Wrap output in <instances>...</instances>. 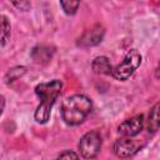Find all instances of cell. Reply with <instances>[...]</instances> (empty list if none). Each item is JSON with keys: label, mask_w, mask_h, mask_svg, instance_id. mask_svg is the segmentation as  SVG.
Masks as SVG:
<instances>
[{"label": "cell", "mask_w": 160, "mask_h": 160, "mask_svg": "<svg viewBox=\"0 0 160 160\" xmlns=\"http://www.w3.org/2000/svg\"><path fill=\"white\" fill-rule=\"evenodd\" d=\"M62 90V81L59 79L40 82L35 86V94L40 102L35 110L34 119L39 124H46L51 115V109Z\"/></svg>", "instance_id": "6da1fadb"}, {"label": "cell", "mask_w": 160, "mask_h": 160, "mask_svg": "<svg viewBox=\"0 0 160 160\" xmlns=\"http://www.w3.org/2000/svg\"><path fill=\"white\" fill-rule=\"evenodd\" d=\"M92 110V101L84 94H75L68 96L60 109L61 119L69 126H76L84 122Z\"/></svg>", "instance_id": "7a4b0ae2"}, {"label": "cell", "mask_w": 160, "mask_h": 160, "mask_svg": "<svg viewBox=\"0 0 160 160\" xmlns=\"http://www.w3.org/2000/svg\"><path fill=\"white\" fill-rule=\"evenodd\" d=\"M142 56L136 49H131L114 69L111 76L118 81H126L141 65Z\"/></svg>", "instance_id": "3957f363"}, {"label": "cell", "mask_w": 160, "mask_h": 160, "mask_svg": "<svg viewBox=\"0 0 160 160\" xmlns=\"http://www.w3.org/2000/svg\"><path fill=\"white\" fill-rule=\"evenodd\" d=\"M101 146H102V139L98 130H90L86 134H84L78 144L80 155L86 160H91L96 158L101 150Z\"/></svg>", "instance_id": "277c9868"}, {"label": "cell", "mask_w": 160, "mask_h": 160, "mask_svg": "<svg viewBox=\"0 0 160 160\" xmlns=\"http://www.w3.org/2000/svg\"><path fill=\"white\" fill-rule=\"evenodd\" d=\"M145 126V118L142 114H138L126 119L118 126V134L121 138H132L141 132Z\"/></svg>", "instance_id": "5b68a950"}, {"label": "cell", "mask_w": 160, "mask_h": 160, "mask_svg": "<svg viewBox=\"0 0 160 160\" xmlns=\"http://www.w3.org/2000/svg\"><path fill=\"white\" fill-rule=\"evenodd\" d=\"M104 35H105L104 26L101 24H95L90 29H88L82 32V35L78 40V46H81V48L95 46L102 41Z\"/></svg>", "instance_id": "8992f818"}, {"label": "cell", "mask_w": 160, "mask_h": 160, "mask_svg": "<svg viewBox=\"0 0 160 160\" xmlns=\"http://www.w3.org/2000/svg\"><path fill=\"white\" fill-rule=\"evenodd\" d=\"M139 149L140 145L135 140H131V138H120L114 144V154L120 159L131 158Z\"/></svg>", "instance_id": "52a82bcc"}, {"label": "cell", "mask_w": 160, "mask_h": 160, "mask_svg": "<svg viewBox=\"0 0 160 160\" xmlns=\"http://www.w3.org/2000/svg\"><path fill=\"white\" fill-rule=\"evenodd\" d=\"M91 69L95 74H100V75H111L112 74V66L110 62V59L108 56L100 55L92 59L91 61Z\"/></svg>", "instance_id": "ba28073f"}, {"label": "cell", "mask_w": 160, "mask_h": 160, "mask_svg": "<svg viewBox=\"0 0 160 160\" xmlns=\"http://www.w3.org/2000/svg\"><path fill=\"white\" fill-rule=\"evenodd\" d=\"M160 129V101L152 105L146 120V130L149 134H155Z\"/></svg>", "instance_id": "9c48e42d"}, {"label": "cell", "mask_w": 160, "mask_h": 160, "mask_svg": "<svg viewBox=\"0 0 160 160\" xmlns=\"http://www.w3.org/2000/svg\"><path fill=\"white\" fill-rule=\"evenodd\" d=\"M54 50H50L49 46H45V45H38L32 49L31 51V56L34 59L35 62H46L51 59V55H52Z\"/></svg>", "instance_id": "30bf717a"}, {"label": "cell", "mask_w": 160, "mask_h": 160, "mask_svg": "<svg viewBox=\"0 0 160 160\" xmlns=\"http://www.w3.org/2000/svg\"><path fill=\"white\" fill-rule=\"evenodd\" d=\"M0 19H1V41L0 42H1V48H4L6 45V42L10 40L11 26H10V22L5 15H1Z\"/></svg>", "instance_id": "8fae6325"}, {"label": "cell", "mask_w": 160, "mask_h": 160, "mask_svg": "<svg viewBox=\"0 0 160 160\" xmlns=\"http://www.w3.org/2000/svg\"><path fill=\"white\" fill-rule=\"evenodd\" d=\"M26 72V68L25 66H15V68H11L9 69V71L6 72L5 75V81L6 84H10L18 79H20L24 74Z\"/></svg>", "instance_id": "7c38bea8"}, {"label": "cell", "mask_w": 160, "mask_h": 160, "mask_svg": "<svg viewBox=\"0 0 160 160\" xmlns=\"http://www.w3.org/2000/svg\"><path fill=\"white\" fill-rule=\"evenodd\" d=\"M60 6L62 8V11L66 14V15H74L76 14L79 6H80V1H71V0H68V1H60Z\"/></svg>", "instance_id": "4fadbf2b"}, {"label": "cell", "mask_w": 160, "mask_h": 160, "mask_svg": "<svg viewBox=\"0 0 160 160\" xmlns=\"http://www.w3.org/2000/svg\"><path fill=\"white\" fill-rule=\"evenodd\" d=\"M56 160H80V158H79V155L75 151H72V150H65V151H62L56 158Z\"/></svg>", "instance_id": "5bb4252c"}, {"label": "cell", "mask_w": 160, "mask_h": 160, "mask_svg": "<svg viewBox=\"0 0 160 160\" xmlns=\"http://www.w3.org/2000/svg\"><path fill=\"white\" fill-rule=\"evenodd\" d=\"M14 6L21 9V10H28L30 8V2L29 1H20V2H12Z\"/></svg>", "instance_id": "9a60e30c"}, {"label": "cell", "mask_w": 160, "mask_h": 160, "mask_svg": "<svg viewBox=\"0 0 160 160\" xmlns=\"http://www.w3.org/2000/svg\"><path fill=\"white\" fill-rule=\"evenodd\" d=\"M154 75H155L156 79H160V61H159L158 66L155 68V72H154Z\"/></svg>", "instance_id": "2e32d148"}, {"label": "cell", "mask_w": 160, "mask_h": 160, "mask_svg": "<svg viewBox=\"0 0 160 160\" xmlns=\"http://www.w3.org/2000/svg\"><path fill=\"white\" fill-rule=\"evenodd\" d=\"M4 109H5V98L1 96V114L4 112Z\"/></svg>", "instance_id": "e0dca14e"}]
</instances>
